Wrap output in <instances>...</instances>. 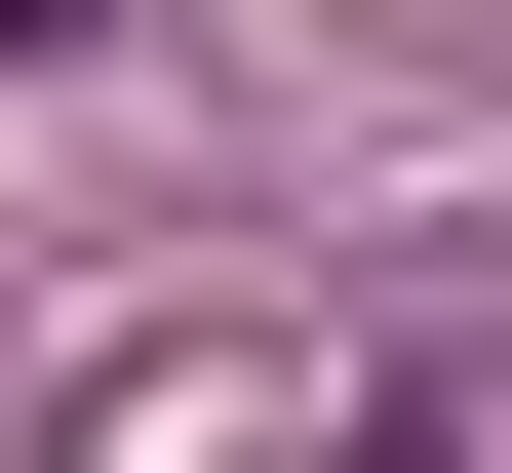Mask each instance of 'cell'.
Segmentation results:
<instances>
[{"mask_svg":"<svg viewBox=\"0 0 512 473\" xmlns=\"http://www.w3.org/2000/svg\"><path fill=\"white\" fill-rule=\"evenodd\" d=\"M79 40H119V0H0V79H79Z\"/></svg>","mask_w":512,"mask_h":473,"instance_id":"6da1fadb","label":"cell"}]
</instances>
